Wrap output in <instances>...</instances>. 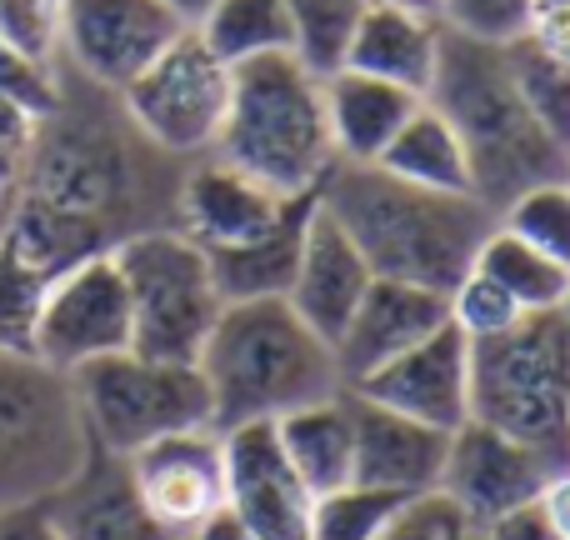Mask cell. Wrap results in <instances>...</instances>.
I'll return each instance as SVG.
<instances>
[{"instance_id":"cell-6","label":"cell","mask_w":570,"mask_h":540,"mask_svg":"<svg viewBox=\"0 0 570 540\" xmlns=\"http://www.w3.org/2000/svg\"><path fill=\"white\" fill-rule=\"evenodd\" d=\"M110 256L130 295V351L196 365L226 311L206 246H196L186 230H130L110 246Z\"/></svg>"},{"instance_id":"cell-10","label":"cell","mask_w":570,"mask_h":540,"mask_svg":"<svg viewBox=\"0 0 570 540\" xmlns=\"http://www.w3.org/2000/svg\"><path fill=\"white\" fill-rule=\"evenodd\" d=\"M20 196L60 210V216L90 220L120 240L116 220L130 200V166L126 150L90 126L60 120V106L36 126L26 170H20Z\"/></svg>"},{"instance_id":"cell-22","label":"cell","mask_w":570,"mask_h":540,"mask_svg":"<svg viewBox=\"0 0 570 540\" xmlns=\"http://www.w3.org/2000/svg\"><path fill=\"white\" fill-rule=\"evenodd\" d=\"M435 60H441V20L421 16V10L391 6V0H371L355 20V36L345 46V66L365 70L375 80L425 96L435 80Z\"/></svg>"},{"instance_id":"cell-5","label":"cell","mask_w":570,"mask_h":540,"mask_svg":"<svg viewBox=\"0 0 570 540\" xmlns=\"http://www.w3.org/2000/svg\"><path fill=\"white\" fill-rule=\"evenodd\" d=\"M471 421L531 445L551 471H570V321L561 311L471 341Z\"/></svg>"},{"instance_id":"cell-26","label":"cell","mask_w":570,"mask_h":540,"mask_svg":"<svg viewBox=\"0 0 570 540\" xmlns=\"http://www.w3.org/2000/svg\"><path fill=\"white\" fill-rule=\"evenodd\" d=\"M315 196H295L291 210L266 230V236L246 240V246L230 251H206L210 271H216V285L226 301H261V295H285L291 291L295 261H301V236L305 220H311Z\"/></svg>"},{"instance_id":"cell-49","label":"cell","mask_w":570,"mask_h":540,"mask_svg":"<svg viewBox=\"0 0 570 540\" xmlns=\"http://www.w3.org/2000/svg\"><path fill=\"white\" fill-rule=\"evenodd\" d=\"M471 540H481V531H475V536H471Z\"/></svg>"},{"instance_id":"cell-16","label":"cell","mask_w":570,"mask_h":540,"mask_svg":"<svg viewBox=\"0 0 570 540\" xmlns=\"http://www.w3.org/2000/svg\"><path fill=\"white\" fill-rule=\"evenodd\" d=\"M126 465L150 516L166 521L176 536H190L210 511L226 505V451H220L216 425L160 435L126 455Z\"/></svg>"},{"instance_id":"cell-12","label":"cell","mask_w":570,"mask_h":540,"mask_svg":"<svg viewBox=\"0 0 570 540\" xmlns=\"http://www.w3.org/2000/svg\"><path fill=\"white\" fill-rule=\"evenodd\" d=\"M190 30L160 0H60V46L80 76L126 90L170 40Z\"/></svg>"},{"instance_id":"cell-25","label":"cell","mask_w":570,"mask_h":540,"mask_svg":"<svg viewBox=\"0 0 570 540\" xmlns=\"http://www.w3.org/2000/svg\"><path fill=\"white\" fill-rule=\"evenodd\" d=\"M375 166L391 170V176H401V180H411V186H425V190L475 196L465 140L455 136V126L431 106V100H421V106L405 116V126L391 136V146L381 150Z\"/></svg>"},{"instance_id":"cell-38","label":"cell","mask_w":570,"mask_h":540,"mask_svg":"<svg viewBox=\"0 0 570 540\" xmlns=\"http://www.w3.org/2000/svg\"><path fill=\"white\" fill-rule=\"evenodd\" d=\"M0 96L16 100V106H26V110H36V116L46 120L50 110L60 106L56 70H50L46 60L26 56V50H16L6 36H0Z\"/></svg>"},{"instance_id":"cell-9","label":"cell","mask_w":570,"mask_h":540,"mask_svg":"<svg viewBox=\"0 0 570 540\" xmlns=\"http://www.w3.org/2000/svg\"><path fill=\"white\" fill-rule=\"evenodd\" d=\"M126 120L166 156H206L226 126L230 66L210 56L196 30H180L126 90Z\"/></svg>"},{"instance_id":"cell-3","label":"cell","mask_w":570,"mask_h":540,"mask_svg":"<svg viewBox=\"0 0 570 540\" xmlns=\"http://www.w3.org/2000/svg\"><path fill=\"white\" fill-rule=\"evenodd\" d=\"M425 100L465 140L475 200H485L495 216L521 190L570 176V156L535 126L525 100L515 96L501 46H485V40L455 36L441 26V60H435V80Z\"/></svg>"},{"instance_id":"cell-36","label":"cell","mask_w":570,"mask_h":540,"mask_svg":"<svg viewBox=\"0 0 570 540\" xmlns=\"http://www.w3.org/2000/svg\"><path fill=\"white\" fill-rule=\"evenodd\" d=\"M475 526L465 521V511L441 491H421L391 516L375 540H471Z\"/></svg>"},{"instance_id":"cell-40","label":"cell","mask_w":570,"mask_h":540,"mask_svg":"<svg viewBox=\"0 0 570 540\" xmlns=\"http://www.w3.org/2000/svg\"><path fill=\"white\" fill-rule=\"evenodd\" d=\"M481 540H561V531L551 526L541 501L531 505H515V511L495 516L491 526H481Z\"/></svg>"},{"instance_id":"cell-27","label":"cell","mask_w":570,"mask_h":540,"mask_svg":"<svg viewBox=\"0 0 570 540\" xmlns=\"http://www.w3.org/2000/svg\"><path fill=\"white\" fill-rule=\"evenodd\" d=\"M471 266L481 275H491V281L501 285L525 315L561 311L566 295H570V271L556 266L551 256H541V251H535L531 240H521L515 230H505L501 220L485 230V240L475 246Z\"/></svg>"},{"instance_id":"cell-24","label":"cell","mask_w":570,"mask_h":540,"mask_svg":"<svg viewBox=\"0 0 570 540\" xmlns=\"http://www.w3.org/2000/svg\"><path fill=\"white\" fill-rule=\"evenodd\" d=\"M271 425H276L285 461L295 465V475L305 481L311 495L341 491V485L355 481V421H351L345 391L311 405H295V411H285Z\"/></svg>"},{"instance_id":"cell-37","label":"cell","mask_w":570,"mask_h":540,"mask_svg":"<svg viewBox=\"0 0 570 540\" xmlns=\"http://www.w3.org/2000/svg\"><path fill=\"white\" fill-rule=\"evenodd\" d=\"M0 36L50 66L60 50V0H0Z\"/></svg>"},{"instance_id":"cell-4","label":"cell","mask_w":570,"mask_h":540,"mask_svg":"<svg viewBox=\"0 0 570 540\" xmlns=\"http://www.w3.org/2000/svg\"><path fill=\"white\" fill-rule=\"evenodd\" d=\"M210 156L230 160L276 196H311L335 166L321 76L291 50L230 66V106Z\"/></svg>"},{"instance_id":"cell-31","label":"cell","mask_w":570,"mask_h":540,"mask_svg":"<svg viewBox=\"0 0 570 540\" xmlns=\"http://www.w3.org/2000/svg\"><path fill=\"white\" fill-rule=\"evenodd\" d=\"M411 495L385 491V485H341V491L315 495L311 505V540H375L391 526V516Z\"/></svg>"},{"instance_id":"cell-2","label":"cell","mask_w":570,"mask_h":540,"mask_svg":"<svg viewBox=\"0 0 570 540\" xmlns=\"http://www.w3.org/2000/svg\"><path fill=\"white\" fill-rule=\"evenodd\" d=\"M196 365L206 375L216 431L246 421H281L295 405L345 391L331 345L291 311L285 295L226 301Z\"/></svg>"},{"instance_id":"cell-8","label":"cell","mask_w":570,"mask_h":540,"mask_svg":"<svg viewBox=\"0 0 570 540\" xmlns=\"http://www.w3.org/2000/svg\"><path fill=\"white\" fill-rule=\"evenodd\" d=\"M70 391L90 445L110 455H136L160 435L210 425V391L200 365L116 351L70 371Z\"/></svg>"},{"instance_id":"cell-7","label":"cell","mask_w":570,"mask_h":540,"mask_svg":"<svg viewBox=\"0 0 570 540\" xmlns=\"http://www.w3.org/2000/svg\"><path fill=\"white\" fill-rule=\"evenodd\" d=\"M90 451L70 375L0 351V511L50 501Z\"/></svg>"},{"instance_id":"cell-13","label":"cell","mask_w":570,"mask_h":540,"mask_svg":"<svg viewBox=\"0 0 570 540\" xmlns=\"http://www.w3.org/2000/svg\"><path fill=\"white\" fill-rule=\"evenodd\" d=\"M345 391L451 435L471 421V335L445 321L441 331H431Z\"/></svg>"},{"instance_id":"cell-46","label":"cell","mask_w":570,"mask_h":540,"mask_svg":"<svg viewBox=\"0 0 570 540\" xmlns=\"http://www.w3.org/2000/svg\"><path fill=\"white\" fill-rule=\"evenodd\" d=\"M391 6H405V10H421V16H441V0H391Z\"/></svg>"},{"instance_id":"cell-29","label":"cell","mask_w":570,"mask_h":540,"mask_svg":"<svg viewBox=\"0 0 570 540\" xmlns=\"http://www.w3.org/2000/svg\"><path fill=\"white\" fill-rule=\"evenodd\" d=\"M505 50V70L515 80V96L525 100L531 120L570 156V60L541 50L531 36L511 40Z\"/></svg>"},{"instance_id":"cell-14","label":"cell","mask_w":570,"mask_h":540,"mask_svg":"<svg viewBox=\"0 0 570 540\" xmlns=\"http://www.w3.org/2000/svg\"><path fill=\"white\" fill-rule=\"evenodd\" d=\"M220 451H226V505L250 531L261 540H311L315 495L285 461L276 425H230V431H220Z\"/></svg>"},{"instance_id":"cell-42","label":"cell","mask_w":570,"mask_h":540,"mask_svg":"<svg viewBox=\"0 0 570 540\" xmlns=\"http://www.w3.org/2000/svg\"><path fill=\"white\" fill-rule=\"evenodd\" d=\"M525 36H531L541 50H551V56L570 60V10H535Z\"/></svg>"},{"instance_id":"cell-44","label":"cell","mask_w":570,"mask_h":540,"mask_svg":"<svg viewBox=\"0 0 570 540\" xmlns=\"http://www.w3.org/2000/svg\"><path fill=\"white\" fill-rule=\"evenodd\" d=\"M541 505L551 516V526L561 531V540H570V471H556L541 491Z\"/></svg>"},{"instance_id":"cell-19","label":"cell","mask_w":570,"mask_h":540,"mask_svg":"<svg viewBox=\"0 0 570 540\" xmlns=\"http://www.w3.org/2000/svg\"><path fill=\"white\" fill-rule=\"evenodd\" d=\"M375 281V271L365 266L361 246L341 230V220L315 200L311 220H305V236H301V261H295L291 275V311L321 335L325 345H335V335L345 331L351 311L361 305L365 285Z\"/></svg>"},{"instance_id":"cell-41","label":"cell","mask_w":570,"mask_h":540,"mask_svg":"<svg viewBox=\"0 0 570 540\" xmlns=\"http://www.w3.org/2000/svg\"><path fill=\"white\" fill-rule=\"evenodd\" d=\"M0 540H60V531L50 526L46 505H16L0 511Z\"/></svg>"},{"instance_id":"cell-15","label":"cell","mask_w":570,"mask_h":540,"mask_svg":"<svg viewBox=\"0 0 570 540\" xmlns=\"http://www.w3.org/2000/svg\"><path fill=\"white\" fill-rule=\"evenodd\" d=\"M551 465L531 451V445L501 435L495 425L465 421L461 431H451V451H445V471L435 491L451 495L465 511V521L481 531L495 516L515 511V505L541 501L546 481H551Z\"/></svg>"},{"instance_id":"cell-43","label":"cell","mask_w":570,"mask_h":540,"mask_svg":"<svg viewBox=\"0 0 570 540\" xmlns=\"http://www.w3.org/2000/svg\"><path fill=\"white\" fill-rule=\"evenodd\" d=\"M186 540H261L256 531H250L246 521H240L236 511H230V505H220V511H210L206 521L196 526V531H190Z\"/></svg>"},{"instance_id":"cell-28","label":"cell","mask_w":570,"mask_h":540,"mask_svg":"<svg viewBox=\"0 0 570 540\" xmlns=\"http://www.w3.org/2000/svg\"><path fill=\"white\" fill-rule=\"evenodd\" d=\"M190 30H196L210 46V56H220L226 66H246V60L281 56V50L295 56L285 0H210V10Z\"/></svg>"},{"instance_id":"cell-34","label":"cell","mask_w":570,"mask_h":540,"mask_svg":"<svg viewBox=\"0 0 570 540\" xmlns=\"http://www.w3.org/2000/svg\"><path fill=\"white\" fill-rule=\"evenodd\" d=\"M445 311H451L455 331H465L471 341H491V335H505L511 325L525 321L521 305H515L511 295H505L501 285L491 281V275H481L475 266L451 285V295H445Z\"/></svg>"},{"instance_id":"cell-45","label":"cell","mask_w":570,"mask_h":540,"mask_svg":"<svg viewBox=\"0 0 570 540\" xmlns=\"http://www.w3.org/2000/svg\"><path fill=\"white\" fill-rule=\"evenodd\" d=\"M160 6H170L180 20H186V26H196V20L210 10V0H160Z\"/></svg>"},{"instance_id":"cell-33","label":"cell","mask_w":570,"mask_h":540,"mask_svg":"<svg viewBox=\"0 0 570 540\" xmlns=\"http://www.w3.org/2000/svg\"><path fill=\"white\" fill-rule=\"evenodd\" d=\"M50 281H56V275L30 266V261L0 236V351L30 355L36 315H40V301H46Z\"/></svg>"},{"instance_id":"cell-23","label":"cell","mask_w":570,"mask_h":540,"mask_svg":"<svg viewBox=\"0 0 570 540\" xmlns=\"http://www.w3.org/2000/svg\"><path fill=\"white\" fill-rule=\"evenodd\" d=\"M321 100H325V126H331V146L335 160H355V166H375L381 150L391 146V136L405 126L415 106L425 96L391 86V80H375L365 70H331L321 76Z\"/></svg>"},{"instance_id":"cell-1","label":"cell","mask_w":570,"mask_h":540,"mask_svg":"<svg viewBox=\"0 0 570 540\" xmlns=\"http://www.w3.org/2000/svg\"><path fill=\"white\" fill-rule=\"evenodd\" d=\"M315 200L341 220L375 275L431 285L441 295H451V285L471 271L475 246L495 226V210L485 200L425 190L355 160H335L315 186Z\"/></svg>"},{"instance_id":"cell-17","label":"cell","mask_w":570,"mask_h":540,"mask_svg":"<svg viewBox=\"0 0 570 540\" xmlns=\"http://www.w3.org/2000/svg\"><path fill=\"white\" fill-rule=\"evenodd\" d=\"M445 321H451V311H445L441 291L375 275V281L365 285L361 305L351 311V321H345V331L335 335V345H331L341 385L365 381V375L381 371L385 361H395L401 351H411L415 341H425L431 331H441Z\"/></svg>"},{"instance_id":"cell-32","label":"cell","mask_w":570,"mask_h":540,"mask_svg":"<svg viewBox=\"0 0 570 540\" xmlns=\"http://www.w3.org/2000/svg\"><path fill=\"white\" fill-rule=\"evenodd\" d=\"M495 220H501L505 230H515L521 240H531L556 266L570 271V176L541 180V186L521 190L515 200H505Z\"/></svg>"},{"instance_id":"cell-35","label":"cell","mask_w":570,"mask_h":540,"mask_svg":"<svg viewBox=\"0 0 570 540\" xmlns=\"http://www.w3.org/2000/svg\"><path fill=\"white\" fill-rule=\"evenodd\" d=\"M441 20L455 36L485 40V46H511L531 30L535 0H441Z\"/></svg>"},{"instance_id":"cell-39","label":"cell","mask_w":570,"mask_h":540,"mask_svg":"<svg viewBox=\"0 0 570 540\" xmlns=\"http://www.w3.org/2000/svg\"><path fill=\"white\" fill-rule=\"evenodd\" d=\"M36 126L40 116L16 100L0 96V176H16L26 170V156H30V140H36Z\"/></svg>"},{"instance_id":"cell-30","label":"cell","mask_w":570,"mask_h":540,"mask_svg":"<svg viewBox=\"0 0 570 540\" xmlns=\"http://www.w3.org/2000/svg\"><path fill=\"white\" fill-rule=\"evenodd\" d=\"M371 0H285L295 36V60L315 76H331L345 66V46L355 36V20Z\"/></svg>"},{"instance_id":"cell-21","label":"cell","mask_w":570,"mask_h":540,"mask_svg":"<svg viewBox=\"0 0 570 540\" xmlns=\"http://www.w3.org/2000/svg\"><path fill=\"white\" fill-rule=\"evenodd\" d=\"M345 401H351V421H355V481L385 485V491L401 495H421L441 485L451 435L411 421L401 411H385V405L365 401L355 391H345Z\"/></svg>"},{"instance_id":"cell-47","label":"cell","mask_w":570,"mask_h":540,"mask_svg":"<svg viewBox=\"0 0 570 540\" xmlns=\"http://www.w3.org/2000/svg\"><path fill=\"white\" fill-rule=\"evenodd\" d=\"M535 10H570V0H535Z\"/></svg>"},{"instance_id":"cell-48","label":"cell","mask_w":570,"mask_h":540,"mask_svg":"<svg viewBox=\"0 0 570 540\" xmlns=\"http://www.w3.org/2000/svg\"><path fill=\"white\" fill-rule=\"evenodd\" d=\"M561 315H566V321H570V295H566V305H561Z\"/></svg>"},{"instance_id":"cell-18","label":"cell","mask_w":570,"mask_h":540,"mask_svg":"<svg viewBox=\"0 0 570 540\" xmlns=\"http://www.w3.org/2000/svg\"><path fill=\"white\" fill-rule=\"evenodd\" d=\"M40 505L60 540H186L150 516V505L130 481L126 455L110 451H90V461Z\"/></svg>"},{"instance_id":"cell-11","label":"cell","mask_w":570,"mask_h":540,"mask_svg":"<svg viewBox=\"0 0 570 540\" xmlns=\"http://www.w3.org/2000/svg\"><path fill=\"white\" fill-rule=\"evenodd\" d=\"M116 351H130V295L116 256L100 251V256L76 261L70 271H60L50 281L36 315L30 355L50 371L70 375Z\"/></svg>"},{"instance_id":"cell-20","label":"cell","mask_w":570,"mask_h":540,"mask_svg":"<svg viewBox=\"0 0 570 540\" xmlns=\"http://www.w3.org/2000/svg\"><path fill=\"white\" fill-rule=\"evenodd\" d=\"M291 200L295 196H276L271 186L250 180L230 160L210 156L206 166H196L180 180V230L206 251H230V246H246V240L266 236L291 210Z\"/></svg>"}]
</instances>
